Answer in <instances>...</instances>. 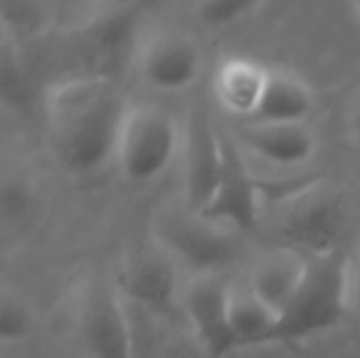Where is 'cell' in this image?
Masks as SVG:
<instances>
[{"label": "cell", "mask_w": 360, "mask_h": 358, "mask_svg": "<svg viewBox=\"0 0 360 358\" xmlns=\"http://www.w3.org/2000/svg\"><path fill=\"white\" fill-rule=\"evenodd\" d=\"M44 93L49 146L63 171L91 175L116 158L129 112L116 80L74 74Z\"/></svg>", "instance_id": "1"}, {"label": "cell", "mask_w": 360, "mask_h": 358, "mask_svg": "<svg viewBox=\"0 0 360 358\" xmlns=\"http://www.w3.org/2000/svg\"><path fill=\"white\" fill-rule=\"evenodd\" d=\"M352 306V264L344 251L306 260V270L289 304L278 314L276 342L300 346L338 329Z\"/></svg>", "instance_id": "2"}, {"label": "cell", "mask_w": 360, "mask_h": 358, "mask_svg": "<svg viewBox=\"0 0 360 358\" xmlns=\"http://www.w3.org/2000/svg\"><path fill=\"white\" fill-rule=\"evenodd\" d=\"M154 243L177 264L215 276L238 257V243L232 230L194 213L192 209H165L154 219Z\"/></svg>", "instance_id": "3"}, {"label": "cell", "mask_w": 360, "mask_h": 358, "mask_svg": "<svg viewBox=\"0 0 360 358\" xmlns=\"http://www.w3.org/2000/svg\"><path fill=\"white\" fill-rule=\"evenodd\" d=\"M348 215L340 196L321 184L285 205L276 226V247L293 251L306 260L344 251Z\"/></svg>", "instance_id": "4"}, {"label": "cell", "mask_w": 360, "mask_h": 358, "mask_svg": "<svg viewBox=\"0 0 360 358\" xmlns=\"http://www.w3.org/2000/svg\"><path fill=\"white\" fill-rule=\"evenodd\" d=\"M179 146L181 129L173 114L156 106H137L127 112L114 160L127 179L148 184L171 167Z\"/></svg>", "instance_id": "5"}, {"label": "cell", "mask_w": 360, "mask_h": 358, "mask_svg": "<svg viewBox=\"0 0 360 358\" xmlns=\"http://www.w3.org/2000/svg\"><path fill=\"white\" fill-rule=\"evenodd\" d=\"M143 8V2L122 4L97 15L78 30L74 51L82 63L80 74L118 78L133 55Z\"/></svg>", "instance_id": "6"}, {"label": "cell", "mask_w": 360, "mask_h": 358, "mask_svg": "<svg viewBox=\"0 0 360 358\" xmlns=\"http://www.w3.org/2000/svg\"><path fill=\"white\" fill-rule=\"evenodd\" d=\"M78 333L86 358H131L127 308L110 279L86 283L78 310Z\"/></svg>", "instance_id": "7"}, {"label": "cell", "mask_w": 360, "mask_h": 358, "mask_svg": "<svg viewBox=\"0 0 360 358\" xmlns=\"http://www.w3.org/2000/svg\"><path fill=\"white\" fill-rule=\"evenodd\" d=\"M112 283L124 302L158 319H169L175 312L179 289L175 262L156 243L129 255Z\"/></svg>", "instance_id": "8"}, {"label": "cell", "mask_w": 360, "mask_h": 358, "mask_svg": "<svg viewBox=\"0 0 360 358\" xmlns=\"http://www.w3.org/2000/svg\"><path fill=\"white\" fill-rule=\"evenodd\" d=\"M224 141L205 108H196L188 120L184 141V188L186 207L194 213H205L209 207L221 169H224Z\"/></svg>", "instance_id": "9"}, {"label": "cell", "mask_w": 360, "mask_h": 358, "mask_svg": "<svg viewBox=\"0 0 360 358\" xmlns=\"http://www.w3.org/2000/svg\"><path fill=\"white\" fill-rule=\"evenodd\" d=\"M230 302L232 291L217 276H200L186 291V321L209 358H228L238 352Z\"/></svg>", "instance_id": "10"}, {"label": "cell", "mask_w": 360, "mask_h": 358, "mask_svg": "<svg viewBox=\"0 0 360 358\" xmlns=\"http://www.w3.org/2000/svg\"><path fill=\"white\" fill-rule=\"evenodd\" d=\"M259 181L249 171L245 156L236 141L226 137L224 141V169L215 188V194L205 209L202 217L230 228L234 232H247L255 226L259 213Z\"/></svg>", "instance_id": "11"}, {"label": "cell", "mask_w": 360, "mask_h": 358, "mask_svg": "<svg viewBox=\"0 0 360 358\" xmlns=\"http://www.w3.org/2000/svg\"><path fill=\"white\" fill-rule=\"evenodd\" d=\"M202 72L200 46L184 34L154 38L141 55L143 80L160 93H181L196 84Z\"/></svg>", "instance_id": "12"}, {"label": "cell", "mask_w": 360, "mask_h": 358, "mask_svg": "<svg viewBox=\"0 0 360 358\" xmlns=\"http://www.w3.org/2000/svg\"><path fill=\"white\" fill-rule=\"evenodd\" d=\"M238 141L276 167H300L316 152V139L306 124L249 122L238 131Z\"/></svg>", "instance_id": "13"}, {"label": "cell", "mask_w": 360, "mask_h": 358, "mask_svg": "<svg viewBox=\"0 0 360 358\" xmlns=\"http://www.w3.org/2000/svg\"><path fill=\"white\" fill-rule=\"evenodd\" d=\"M270 70L249 57H228L215 72L213 91L219 106L243 118H253L264 97Z\"/></svg>", "instance_id": "14"}, {"label": "cell", "mask_w": 360, "mask_h": 358, "mask_svg": "<svg viewBox=\"0 0 360 358\" xmlns=\"http://www.w3.org/2000/svg\"><path fill=\"white\" fill-rule=\"evenodd\" d=\"M314 112L310 84L291 72H272L251 122L264 124H306Z\"/></svg>", "instance_id": "15"}, {"label": "cell", "mask_w": 360, "mask_h": 358, "mask_svg": "<svg viewBox=\"0 0 360 358\" xmlns=\"http://www.w3.org/2000/svg\"><path fill=\"white\" fill-rule=\"evenodd\" d=\"M304 270L306 257L276 247V251L266 255L253 270L249 289L276 314H281L300 287Z\"/></svg>", "instance_id": "16"}, {"label": "cell", "mask_w": 360, "mask_h": 358, "mask_svg": "<svg viewBox=\"0 0 360 358\" xmlns=\"http://www.w3.org/2000/svg\"><path fill=\"white\" fill-rule=\"evenodd\" d=\"M44 95L38 89V78L23 57L19 44L2 38L0 49V99L6 110L17 116H30L38 103L44 106Z\"/></svg>", "instance_id": "17"}, {"label": "cell", "mask_w": 360, "mask_h": 358, "mask_svg": "<svg viewBox=\"0 0 360 358\" xmlns=\"http://www.w3.org/2000/svg\"><path fill=\"white\" fill-rule=\"evenodd\" d=\"M230 314L238 350L270 346L276 342L278 314L268 304H264L251 289L238 293L232 291Z\"/></svg>", "instance_id": "18"}, {"label": "cell", "mask_w": 360, "mask_h": 358, "mask_svg": "<svg viewBox=\"0 0 360 358\" xmlns=\"http://www.w3.org/2000/svg\"><path fill=\"white\" fill-rule=\"evenodd\" d=\"M2 38L15 44L42 38L53 25V8L49 0H0Z\"/></svg>", "instance_id": "19"}, {"label": "cell", "mask_w": 360, "mask_h": 358, "mask_svg": "<svg viewBox=\"0 0 360 358\" xmlns=\"http://www.w3.org/2000/svg\"><path fill=\"white\" fill-rule=\"evenodd\" d=\"M124 308L131 333V358H167V329L160 327L162 319L129 302H124Z\"/></svg>", "instance_id": "20"}, {"label": "cell", "mask_w": 360, "mask_h": 358, "mask_svg": "<svg viewBox=\"0 0 360 358\" xmlns=\"http://www.w3.org/2000/svg\"><path fill=\"white\" fill-rule=\"evenodd\" d=\"M266 0H200L196 15L209 30L230 27L253 15Z\"/></svg>", "instance_id": "21"}, {"label": "cell", "mask_w": 360, "mask_h": 358, "mask_svg": "<svg viewBox=\"0 0 360 358\" xmlns=\"http://www.w3.org/2000/svg\"><path fill=\"white\" fill-rule=\"evenodd\" d=\"M34 329L32 312L23 302L13 295H4L0 304V340L2 344H19L30 338Z\"/></svg>", "instance_id": "22"}, {"label": "cell", "mask_w": 360, "mask_h": 358, "mask_svg": "<svg viewBox=\"0 0 360 358\" xmlns=\"http://www.w3.org/2000/svg\"><path fill=\"white\" fill-rule=\"evenodd\" d=\"M32 207L30 184L21 177H8L2 186V213L6 219H21Z\"/></svg>", "instance_id": "23"}, {"label": "cell", "mask_w": 360, "mask_h": 358, "mask_svg": "<svg viewBox=\"0 0 360 358\" xmlns=\"http://www.w3.org/2000/svg\"><path fill=\"white\" fill-rule=\"evenodd\" d=\"M167 358H209L194 335L169 333L167 331Z\"/></svg>", "instance_id": "24"}, {"label": "cell", "mask_w": 360, "mask_h": 358, "mask_svg": "<svg viewBox=\"0 0 360 358\" xmlns=\"http://www.w3.org/2000/svg\"><path fill=\"white\" fill-rule=\"evenodd\" d=\"M352 304L356 306V310H359L360 314V247L356 262L352 266Z\"/></svg>", "instance_id": "25"}, {"label": "cell", "mask_w": 360, "mask_h": 358, "mask_svg": "<svg viewBox=\"0 0 360 358\" xmlns=\"http://www.w3.org/2000/svg\"><path fill=\"white\" fill-rule=\"evenodd\" d=\"M350 139H352V146L360 152V101L356 103V108L352 110V116H350Z\"/></svg>", "instance_id": "26"}, {"label": "cell", "mask_w": 360, "mask_h": 358, "mask_svg": "<svg viewBox=\"0 0 360 358\" xmlns=\"http://www.w3.org/2000/svg\"><path fill=\"white\" fill-rule=\"evenodd\" d=\"M352 8H354V15H356V21L360 25V0H352Z\"/></svg>", "instance_id": "27"}]
</instances>
